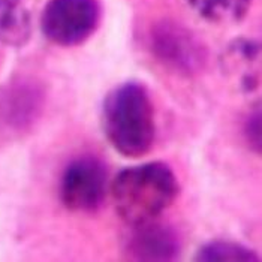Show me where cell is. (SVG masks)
<instances>
[{
  "label": "cell",
  "mask_w": 262,
  "mask_h": 262,
  "mask_svg": "<svg viewBox=\"0 0 262 262\" xmlns=\"http://www.w3.org/2000/svg\"><path fill=\"white\" fill-rule=\"evenodd\" d=\"M150 47L155 56L166 66L182 74H195L205 64V48L183 26L165 21L153 27Z\"/></svg>",
  "instance_id": "obj_5"
},
{
  "label": "cell",
  "mask_w": 262,
  "mask_h": 262,
  "mask_svg": "<svg viewBox=\"0 0 262 262\" xmlns=\"http://www.w3.org/2000/svg\"><path fill=\"white\" fill-rule=\"evenodd\" d=\"M124 253L134 261H172L179 256L182 244L177 232L158 221L132 226Z\"/></svg>",
  "instance_id": "obj_6"
},
{
  "label": "cell",
  "mask_w": 262,
  "mask_h": 262,
  "mask_svg": "<svg viewBox=\"0 0 262 262\" xmlns=\"http://www.w3.org/2000/svg\"><path fill=\"white\" fill-rule=\"evenodd\" d=\"M252 0H187L189 6L204 20L217 24L242 21Z\"/></svg>",
  "instance_id": "obj_9"
},
{
  "label": "cell",
  "mask_w": 262,
  "mask_h": 262,
  "mask_svg": "<svg viewBox=\"0 0 262 262\" xmlns=\"http://www.w3.org/2000/svg\"><path fill=\"white\" fill-rule=\"evenodd\" d=\"M108 193V169L96 156H80L63 169L59 186L61 204L74 213H93Z\"/></svg>",
  "instance_id": "obj_4"
},
{
  "label": "cell",
  "mask_w": 262,
  "mask_h": 262,
  "mask_svg": "<svg viewBox=\"0 0 262 262\" xmlns=\"http://www.w3.org/2000/svg\"><path fill=\"white\" fill-rule=\"evenodd\" d=\"M30 36V15L23 0H0V42L21 47Z\"/></svg>",
  "instance_id": "obj_7"
},
{
  "label": "cell",
  "mask_w": 262,
  "mask_h": 262,
  "mask_svg": "<svg viewBox=\"0 0 262 262\" xmlns=\"http://www.w3.org/2000/svg\"><path fill=\"white\" fill-rule=\"evenodd\" d=\"M259 60V47L253 40H237L226 51L225 63L229 71L240 75V84L244 89L252 90L258 81V72H255L253 64Z\"/></svg>",
  "instance_id": "obj_8"
},
{
  "label": "cell",
  "mask_w": 262,
  "mask_h": 262,
  "mask_svg": "<svg viewBox=\"0 0 262 262\" xmlns=\"http://www.w3.org/2000/svg\"><path fill=\"white\" fill-rule=\"evenodd\" d=\"M101 121L108 142L124 158H141L155 144V105L141 82L127 81L114 87L103 99Z\"/></svg>",
  "instance_id": "obj_1"
},
{
  "label": "cell",
  "mask_w": 262,
  "mask_h": 262,
  "mask_svg": "<svg viewBox=\"0 0 262 262\" xmlns=\"http://www.w3.org/2000/svg\"><path fill=\"white\" fill-rule=\"evenodd\" d=\"M99 21V0H48L40 14V30L56 45L77 47L96 32Z\"/></svg>",
  "instance_id": "obj_3"
},
{
  "label": "cell",
  "mask_w": 262,
  "mask_h": 262,
  "mask_svg": "<svg viewBox=\"0 0 262 262\" xmlns=\"http://www.w3.org/2000/svg\"><path fill=\"white\" fill-rule=\"evenodd\" d=\"M179 192L174 171L163 162L129 166L111 183L116 211L130 226L158 221L177 200Z\"/></svg>",
  "instance_id": "obj_2"
},
{
  "label": "cell",
  "mask_w": 262,
  "mask_h": 262,
  "mask_svg": "<svg viewBox=\"0 0 262 262\" xmlns=\"http://www.w3.org/2000/svg\"><path fill=\"white\" fill-rule=\"evenodd\" d=\"M196 261L214 262V261H235L250 262L259 261V256L244 244L226 240H214L205 243L196 253Z\"/></svg>",
  "instance_id": "obj_10"
},
{
  "label": "cell",
  "mask_w": 262,
  "mask_h": 262,
  "mask_svg": "<svg viewBox=\"0 0 262 262\" xmlns=\"http://www.w3.org/2000/svg\"><path fill=\"white\" fill-rule=\"evenodd\" d=\"M246 137L252 147H256L259 153L261 148V110L256 108L247 119L246 123Z\"/></svg>",
  "instance_id": "obj_11"
}]
</instances>
